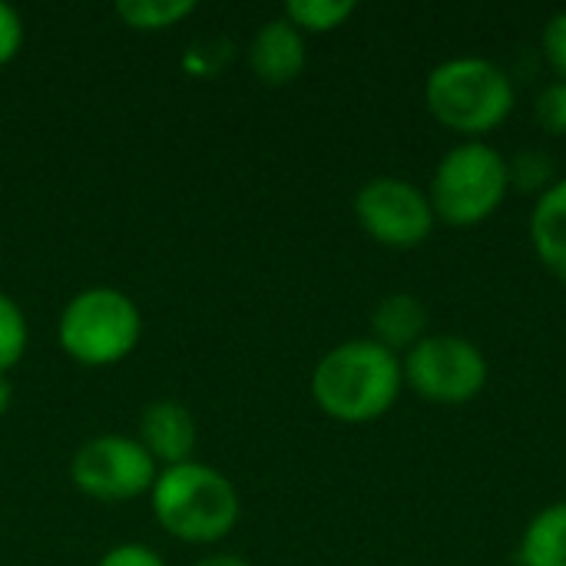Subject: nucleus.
<instances>
[{
  "instance_id": "obj_21",
  "label": "nucleus",
  "mask_w": 566,
  "mask_h": 566,
  "mask_svg": "<svg viewBox=\"0 0 566 566\" xmlns=\"http://www.w3.org/2000/svg\"><path fill=\"white\" fill-rule=\"evenodd\" d=\"M96 566H169L146 544H116L109 547Z\"/></svg>"
},
{
  "instance_id": "obj_12",
  "label": "nucleus",
  "mask_w": 566,
  "mask_h": 566,
  "mask_svg": "<svg viewBox=\"0 0 566 566\" xmlns=\"http://www.w3.org/2000/svg\"><path fill=\"white\" fill-rule=\"evenodd\" d=\"M428 335V308L411 292L385 295L371 312V338L388 352H411Z\"/></svg>"
},
{
  "instance_id": "obj_14",
  "label": "nucleus",
  "mask_w": 566,
  "mask_h": 566,
  "mask_svg": "<svg viewBox=\"0 0 566 566\" xmlns=\"http://www.w3.org/2000/svg\"><path fill=\"white\" fill-rule=\"evenodd\" d=\"M196 13V0H119L116 3V17L143 33L153 30H169L179 20Z\"/></svg>"
},
{
  "instance_id": "obj_16",
  "label": "nucleus",
  "mask_w": 566,
  "mask_h": 566,
  "mask_svg": "<svg viewBox=\"0 0 566 566\" xmlns=\"http://www.w3.org/2000/svg\"><path fill=\"white\" fill-rule=\"evenodd\" d=\"M27 345H30L27 315L7 292H0V375H7L23 361Z\"/></svg>"
},
{
  "instance_id": "obj_6",
  "label": "nucleus",
  "mask_w": 566,
  "mask_h": 566,
  "mask_svg": "<svg viewBox=\"0 0 566 566\" xmlns=\"http://www.w3.org/2000/svg\"><path fill=\"white\" fill-rule=\"evenodd\" d=\"M405 385L431 405H468L491 378L488 355L461 335H424L401 358Z\"/></svg>"
},
{
  "instance_id": "obj_11",
  "label": "nucleus",
  "mask_w": 566,
  "mask_h": 566,
  "mask_svg": "<svg viewBox=\"0 0 566 566\" xmlns=\"http://www.w3.org/2000/svg\"><path fill=\"white\" fill-rule=\"evenodd\" d=\"M531 245L541 265L566 282V176L537 196L531 212Z\"/></svg>"
},
{
  "instance_id": "obj_1",
  "label": "nucleus",
  "mask_w": 566,
  "mask_h": 566,
  "mask_svg": "<svg viewBox=\"0 0 566 566\" xmlns=\"http://www.w3.org/2000/svg\"><path fill=\"white\" fill-rule=\"evenodd\" d=\"M405 388L401 358L375 338H352L325 352L312 371L315 405L342 424H368L388 415Z\"/></svg>"
},
{
  "instance_id": "obj_20",
  "label": "nucleus",
  "mask_w": 566,
  "mask_h": 566,
  "mask_svg": "<svg viewBox=\"0 0 566 566\" xmlns=\"http://www.w3.org/2000/svg\"><path fill=\"white\" fill-rule=\"evenodd\" d=\"M23 40H27V27H23L20 10L0 0V66L17 60V53L23 50Z\"/></svg>"
},
{
  "instance_id": "obj_19",
  "label": "nucleus",
  "mask_w": 566,
  "mask_h": 566,
  "mask_svg": "<svg viewBox=\"0 0 566 566\" xmlns=\"http://www.w3.org/2000/svg\"><path fill=\"white\" fill-rule=\"evenodd\" d=\"M541 46H544V60L551 63L554 76L566 83V10H557L541 33Z\"/></svg>"
},
{
  "instance_id": "obj_15",
  "label": "nucleus",
  "mask_w": 566,
  "mask_h": 566,
  "mask_svg": "<svg viewBox=\"0 0 566 566\" xmlns=\"http://www.w3.org/2000/svg\"><path fill=\"white\" fill-rule=\"evenodd\" d=\"M358 10L355 0H289L282 17L302 33H332Z\"/></svg>"
},
{
  "instance_id": "obj_10",
  "label": "nucleus",
  "mask_w": 566,
  "mask_h": 566,
  "mask_svg": "<svg viewBox=\"0 0 566 566\" xmlns=\"http://www.w3.org/2000/svg\"><path fill=\"white\" fill-rule=\"evenodd\" d=\"M149 458L163 468L192 461L196 451V418L179 401H153L139 415V438Z\"/></svg>"
},
{
  "instance_id": "obj_2",
  "label": "nucleus",
  "mask_w": 566,
  "mask_h": 566,
  "mask_svg": "<svg viewBox=\"0 0 566 566\" xmlns=\"http://www.w3.org/2000/svg\"><path fill=\"white\" fill-rule=\"evenodd\" d=\"M428 113L461 133L464 139H484L491 129L504 126L517 106V90L511 73L474 53L441 60L424 80Z\"/></svg>"
},
{
  "instance_id": "obj_9",
  "label": "nucleus",
  "mask_w": 566,
  "mask_h": 566,
  "mask_svg": "<svg viewBox=\"0 0 566 566\" xmlns=\"http://www.w3.org/2000/svg\"><path fill=\"white\" fill-rule=\"evenodd\" d=\"M308 63L305 33L285 17L265 20L249 43V66L265 86H289L302 76Z\"/></svg>"
},
{
  "instance_id": "obj_4",
  "label": "nucleus",
  "mask_w": 566,
  "mask_h": 566,
  "mask_svg": "<svg viewBox=\"0 0 566 566\" xmlns=\"http://www.w3.org/2000/svg\"><path fill=\"white\" fill-rule=\"evenodd\" d=\"M511 189L507 156L488 139H461L434 166L428 199L434 216L454 229L488 222Z\"/></svg>"
},
{
  "instance_id": "obj_13",
  "label": "nucleus",
  "mask_w": 566,
  "mask_h": 566,
  "mask_svg": "<svg viewBox=\"0 0 566 566\" xmlns=\"http://www.w3.org/2000/svg\"><path fill=\"white\" fill-rule=\"evenodd\" d=\"M521 566H566V501H557L531 517L517 544Z\"/></svg>"
},
{
  "instance_id": "obj_18",
  "label": "nucleus",
  "mask_w": 566,
  "mask_h": 566,
  "mask_svg": "<svg viewBox=\"0 0 566 566\" xmlns=\"http://www.w3.org/2000/svg\"><path fill=\"white\" fill-rule=\"evenodd\" d=\"M534 119L551 136H566V83L554 80V83H547L537 93V99H534Z\"/></svg>"
},
{
  "instance_id": "obj_7",
  "label": "nucleus",
  "mask_w": 566,
  "mask_h": 566,
  "mask_svg": "<svg viewBox=\"0 0 566 566\" xmlns=\"http://www.w3.org/2000/svg\"><path fill=\"white\" fill-rule=\"evenodd\" d=\"M156 478H159V464L129 434L90 438L86 444L76 448L70 461L73 488L103 504H123L149 494Z\"/></svg>"
},
{
  "instance_id": "obj_17",
  "label": "nucleus",
  "mask_w": 566,
  "mask_h": 566,
  "mask_svg": "<svg viewBox=\"0 0 566 566\" xmlns=\"http://www.w3.org/2000/svg\"><path fill=\"white\" fill-rule=\"evenodd\" d=\"M507 169H511V186H521L527 192H544L557 176H554V166H551V156L541 153V149H524L517 153L514 159H507Z\"/></svg>"
},
{
  "instance_id": "obj_22",
  "label": "nucleus",
  "mask_w": 566,
  "mask_h": 566,
  "mask_svg": "<svg viewBox=\"0 0 566 566\" xmlns=\"http://www.w3.org/2000/svg\"><path fill=\"white\" fill-rule=\"evenodd\" d=\"M196 566H252L249 560H242L239 554H209L202 557Z\"/></svg>"
},
{
  "instance_id": "obj_3",
  "label": "nucleus",
  "mask_w": 566,
  "mask_h": 566,
  "mask_svg": "<svg viewBox=\"0 0 566 566\" xmlns=\"http://www.w3.org/2000/svg\"><path fill=\"white\" fill-rule=\"evenodd\" d=\"M149 504L159 527L186 544H219L242 517L235 484L202 461L163 468L149 491Z\"/></svg>"
},
{
  "instance_id": "obj_23",
  "label": "nucleus",
  "mask_w": 566,
  "mask_h": 566,
  "mask_svg": "<svg viewBox=\"0 0 566 566\" xmlns=\"http://www.w3.org/2000/svg\"><path fill=\"white\" fill-rule=\"evenodd\" d=\"M10 405H13V385L7 375H0V418L10 411Z\"/></svg>"
},
{
  "instance_id": "obj_8",
  "label": "nucleus",
  "mask_w": 566,
  "mask_h": 566,
  "mask_svg": "<svg viewBox=\"0 0 566 566\" xmlns=\"http://www.w3.org/2000/svg\"><path fill=\"white\" fill-rule=\"evenodd\" d=\"M358 226L385 249H418L434 232V206L401 176H375L355 192Z\"/></svg>"
},
{
  "instance_id": "obj_5",
  "label": "nucleus",
  "mask_w": 566,
  "mask_h": 566,
  "mask_svg": "<svg viewBox=\"0 0 566 566\" xmlns=\"http://www.w3.org/2000/svg\"><path fill=\"white\" fill-rule=\"evenodd\" d=\"M143 335V315L136 302L109 285L76 292L56 325L60 348L83 368H106L129 358Z\"/></svg>"
}]
</instances>
